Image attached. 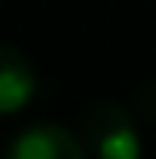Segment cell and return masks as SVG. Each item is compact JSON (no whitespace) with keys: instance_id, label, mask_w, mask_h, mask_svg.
I'll use <instances>...</instances> for the list:
<instances>
[{"instance_id":"obj_1","label":"cell","mask_w":156,"mask_h":159,"mask_svg":"<svg viewBox=\"0 0 156 159\" xmlns=\"http://www.w3.org/2000/svg\"><path fill=\"white\" fill-rule=\"evenodd\" d=\"M82 142L92 156H103V159H139L142 156L139 127L128 117V110L117 106V102H96L85 113Z\"/></svg>"},{"instance_id":"obj_2","label":"cell","mask_w":156,"mask_h":159,"mask_svg":"<svg viewBox=\"0 0 156 159\" xmlns=\"http://www.w3.org/2000/svg\"><path fill=\"white\" fill-rule=\"evenodd\" d=\"M11 159H85L89 148L78 134L60 124H32L21 127L7 145Z\"/></svg>"},{"instance_id":"obj_3","label":"cell","mask_w":156,"mask_h":159,"mask_svg":"<svg viewBox=\"0 0 156 159\" xmlns=\"http://www.w3.org/2000/svg\"><path fill=\"white\" fill-rule=\"evenodd\" d=\"M39 89V78H35V67L14 46L0 43V113H18L25 110Z\"/></svg>"}]
</instances>
